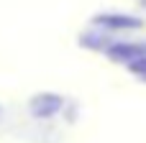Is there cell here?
Masks as SVG:
<instances>
[{"label": "cell", "instance_id": "cell-1", "mask_svg": "<svg viewBox=\"0 0 146 143\" xmlns=\"http://www.w3.org/2000/svg\"><path fill=\"white\" fill-rule=\"evenodd\" d=\"M98 23H103V26H113V28H139V26H141V20L128 18V15H100Z\"/></svg>", "mask_w": 146, "mask_h": 143}]
</instances>
